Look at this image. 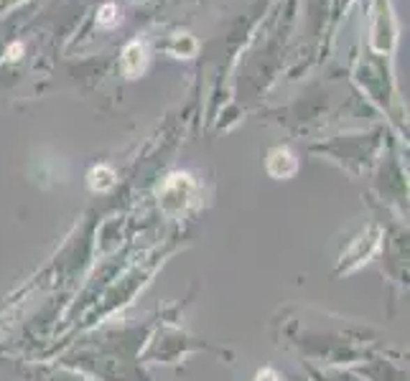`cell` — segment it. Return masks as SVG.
I'll return each instance as SVG.
<instances>
[{
	"instance_id": "6da1fadb",
	"label": "cell",
	"mask_w": 410,
	"mask_h": 381,
	"mask_svg": "<svg viewBox=\"0 0 410 381\" xmlns=\"http://www.w3.org/2000/svg\"><path fill=\"white\" fill-rule=\"evenodd\" d=\"M143 64H146V46H140V43H130L128 51H125V59H123L125 72L130 74V77H135V74L143 69Z\"/></svg>"
}]
</instances>
